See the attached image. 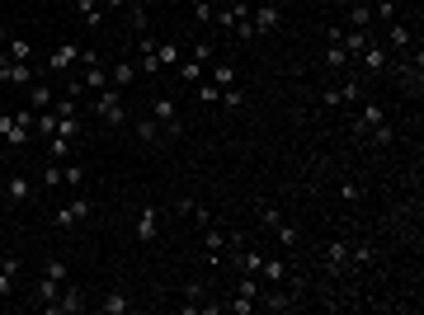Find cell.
<instances>
[{
	"instance_id": "obj_1",
	"label": "cell",
	"mask_w": 424,
	"mask_h": 315,
	"mask_svg": "<svg viewBox=\"0 0 424 315\" xmlns=\"http://www.w3.org/2000/svg\"><path fill=\"white\" fill-rule=\"evenodd\" d=\"M354 132L358 136H368V141H377V146H392V123H387V113L377 104H358V113H354Z\"/></svg>"
},
{
	"instance_id": "obj_2",
	"label": "cell",
	"mask_w": 424,
	"mask_h": 315,
	"mask_svg": "<svg viewBox=\"0 0 424 315\" xmlns=\"http://www.w3.org/2000/svg\"><path fill=\"white\" fill-rule=\"evenodd\" d=\"M33 108L28 113H0V141L10 146V151H19V146H28L33 141Z\"/></svg>"
},
{
	"instance_id": "obj_3",
	"label": "cell",
	"mask_w": 424,
	"mask_h": 315,
	"mask_svg": "<svg viewBox=\"0 0 424 315\" xmlns=\"http://www.w3.org/2000/svg\"><path fill=\"white\" fill-rule=\"evenodd\" d=\"M90 104H95V113H99V123H104V128H128V108H123V90H113V85H104L99 94H90Z\"/></svg>"
},
{
	"instance_id": "obj_4",
	"label": "cell",
	"mask_w": 424,
	"mask_h": 315,
	"mask_svg": "<svg viewBox=\"0 0 424 315\" xmlns=\"http://www.w3.org/2000/svg\"><path fill=\"white\" fill-rule=\"evenodd\" d=\"M43 311H48V315H80V311H90V301H85V287L66 283V287H61V296H57V301H48Z\"/></svg>"
},
{
	"instance_id": "obj_5",
	"label": "cell",
	"mask_w": 424,
	"mask_h": 315,
	"mask_svg": "<svg viewBox=\"0 0 424 315\" xmlns=\"http://www.w3.org/2000/svg\"><path fill=\"white\" fill-rule=\"evenodd\" d=\"M392 71H396V80H401V94H405V99H420V90H424V80H420L424 61H420V52H415V61H392Z\"/></svg>"
},
{
	"instance_id": "obj_6",
	"label": "cell",
	"mask_w": 424,
	"mask_h": 315,
	"mask_svg": "<svg viewBox=\"0 0 424 315\" xmlns=\"http://www.w3.org/2000/svg\"><path fill=\"white\" fill-rule=\"evenodd\" d=\"M292 306H297V292H288V287H278V283H273V287H260V301H255V311H269V315H288Z\"/></svg>"
},
{
	"instance_id": "obj_7",
	"label": "cell",
	"mask_w": 424,
	"mask_h": 315,
	"mask_svg": "<svg viewBox=\"0 0 424 315\" xmlns=\"http://www.w3.org/2000/svg\"><path fill=\"white\" fill-rule=\"evenodd\" d=\"M250 28H255V33H278V28H283V5H273V0H264V5H260V10H250Z\"/></svg>"
},
{
	"instance_id": "obj_8",
	"label": "cell",
	"mask_w": 424,
	"mask_h": 315,
	"mask_svg": "<svg viewBox=\"0 0 424 315\" xmlns=\"http://www.w3.org/2000/svg\"><path fill=\"white\" fill-rule=\"evenodd\" d=\"M354 66H363V71H377V76H382V71H392V52H387V43H377V38H372L368 48L354 57Z\"/></svg>"
},
{
	"instance_id": "obj_9",
	"label": "cell",
	"mask_w": 424,
	"mask_h": 315,
	"mask_svg": "<svg viewBox=\"0 0 424 315\" xmlns=\"http://www.w3.org/2000/svg\"><path fill=\"white\" fill-rule=\"evenodd\" d=\"M151 118L165 128V136H180V132H184V123H180V108H175V99H170V94H160L156 104H151Z\"/></svg>"
},
{
	"instance_id": "obj_10",
	"label": "cell",
	"mask_w": 424,
	"mask_h": 315,
	"mask_svg": "<svg viewBox=\"0 0 424 315\" xmlns=\"http://www.w3.org/2000/svg\"><path fill=\"white\" fill-rule=\"evenodd\" d=\"M76 61H80L76 43H57L52 52H48V76H66V71H76Z\"/></svg>"
},
{
	"instance_id": "obj_11",
	"label": "cell",
	"mask_w": 424,
	"mask_h": 315,
	"mask_svg": "<svg viewBox=\"0 0 424 315\" xmlns=\"http://www.w3.org/2000/svg\"><path fill=\"white\" fill-rule=\"evenodd\" d=\"M0 188H5V203H15V207H24V203H33V198H38V188H33V179H28V174H10Z\"/></svg>"
},
{
	"instance_id": "obj_12",
	"label": "cell",
	"mask_w": 424,
	"mask_h": 315,
	"mask_svg": "<svg viewBox=\"0 0 424 315\" xmlns=\"http://www.w3.org/2000/svg\"><path fill=\"white\" fill-rule=\"evenodd\" d=\"M19 273H24V259H19V254H5V259H0V301H10V296H15Z\"/></svg>"
},
{
	"instance_id": "obj_13",
	"label": "cell",
	"mask_w": 424,
	"mask_h": 315,
	"mask_svg": "<svg viewBox=\"0 0 424 315\" xmlns=\"http://www.w3.org/2000/svg\"><path fill=\"white\" fill-rule=\"evenodd\" d=\"M90 212H95V203H90V198H76V203L57 207L52 216H57V226H66V231H71V226H80V221H90Z\"/></svg>"
},
{
	"instance_id": "obj_14",
	"label": "cell",
	"mask_w": 424,
	"mask_h": 315,
	"mask_svg": "<svg viewBox=\"0 0 424 315\" xmlns=\"http://www.w3.org/2000/svg\"><path fill=\"white\" fill-rule=\"evenodd\" d=\"M33 76H38V71H33V61H5V66H0V80H5V85H15V90H28Z\"/></svg>"
},
{
	"instance_id": "obj_15",
	"label": "cell",
	"mask_w": 424,
	"mask_h": 315,
	"mask_svg": "<svg viewBox=\"0 0 424 315\" xmlns=\"http://www.w3.org/2000/svg\"><path fill=\"white\" fill-rule=\"evenodd\" d=\"M227 245H231V236L222 231V226H203V250H208V263H222V254H227Z\"/></svg>"
},
{
	"instance_id": "obj_16",
	"label": "cell",
	"mask_w": 424,
	"mask_h": 315,
	"mask_svg": "<svg viewBox=\"0 0 424 315\" xmlns=\"http://www.w3.org/2000/svg\"><path fill=\"white\" fill-rule=\"evenodd\" d=\"M335 99H340V108L363 99V76H358V66H354V71H345V80L335 85Z\"/></svg>"
},
{
	"instance_id": "obj_17",
	"label": "cell",
	"mask_w": 424,
	"mask_h": 315,
	"mask_svg": "<svg viewBox=\"0 0 424 315\" xmlns=\"http://www.w3.org/2000/svg\"><path fill=\"white\" fill-rule=\"evenodd\" d=\"M349 268H354V263H349V240H330V245H325V273L340 278Z\"/></svg>"
},
{
	"instance_id": "obj_18",
	"label": "cell",
	"mask_w": 424,
	"mask_h": 315,
	"mask_svg": "<svg viewBox=\"0 0 424 315\" xmlns=\"http://www.w3.org/2000/svg\"><path fill=\"white\" fill-rule=\"evenodd\" d=\"M137 76H165L156 61V43L151 38H137Z\"/></svg>"
},
{
	"instance_id": "obj_19",
	"label": "cell",
	"mask_w": 424,
	"mask_h": 315,
	"mask_svg": "<svg viewBox=\"0 0 424 315\" xmlns=\"http://www.w3.org/2000/svg\"><path fill=\"white\" fill-rule=\"evenodd\" d=\"M382 43H387V52H405V48L415 43V33H410V24L392 19V24H387V38H382Z\"/></svg>"
},
{
	"instance_id": "obj_20",
	"label": "cell",
	"mask_w": 424,
	"mask_h": 315,
	"mask_svg": "<svg viewBox=\"0 0 424 315\" xmlns=\"http://www.w3.org/2000/svg\"><path fill=\"white\" fill-rule=\"evenodd\" d=\"M156 236H160V212L156 207H142V212H137V240L151 245Z\"/></svg>"
},
{
	"instance_id": "obj_21",
	"label": "cell",
	"mask_w": 424,
	"mask_h": 315,
	"mask_svg": "<svg viewBox=\"0 0 424 315\" xmlns=\"http://www.w3.org/2000/svg\"><path fill=\"white\" fill-rule=\"evenodd\" d=\"M325 66H330V71H340V76H345V71H354V57L345 52V43H340L335 33H330V48H325Z\"/></svg>"
},
{
	"instance_id": "obj_22",
	"label": "cell",
	"mask_w": 424,
	"mask_h": 315,
	"mask_svg": "<svg viewBox=\"0 0 424 315\" xmlns=\"http://www.w3.org/2000/svg\"><path fill=\"white\" fill-rule=\"evenodd\" d=\"M76 14L85 19L90 33H99V28H104V5H99V0H76Z\"/></svg>"
},
{
	"instance_id": "obj_23",
	"label": "cell",
	"mask_w": 424,
	"mask_h": 315,
	"mask_svg": "<svg viewBox=\"0 0 424 315\" xmlns=\"http://www.w3.org/2000/svg\"><path fill=\"white\" fill-rule=\"evenodd\" d=\"M76 80L85 85V99H90V94H99V90L108 85V71H104V66H80Z\"/></svg>"
},
{
	"instance_id": "obj_24",
	"label": "cell",
	"mask_w": 424,
	"mask_h": 315,
	"mask_svg": "<svg viewBox=\"0 0 424 315\" xmlns=\"http://www.w3.org/2000/svg\"><path fill=\"white\" fill-rule=\"evenodd\" d=\"M61 287H66V278H57V273H43V278H38V287H33V296L48 306V301H57V296H61Z\"/></svg>"
},
{
	"instance_id": "obj_25",
	"label": "cell",
	"mask_w": 424,
	"mask_h": 315,
	"mask_svg": "<svg viewBox=\"0 0 424 315\" xmlns=\"http://www.w3.org/2000/svg\"><path fill=\"white\" fill-rule=\"evenodd\" d=\"M52 99H57V90H52V85H43V80H33V85H28V108H33V113L52 108Z\"/></svg>"
},
{
	"instance_id": "obj_26",
	"label": "cell",
	"mask_w": 424,
	"mask_h": 315,
	"mask_svg": "<svg viewBox=\"0 0 424 315\" xmlns=\"http://www.w3.org/2000/svg\"><path fill=\"white\" fill-rule=\"evenodd\" d=\"M156 61H160V71H175V66L184 61V52H180V43H175V38H165V43H156Z\"/></svg>"
},
{
	"instance_id": "obj_27",
	"label": "cell",
	"mask_w": 424,
	"mask_h": 315,
	"mask_svg": "<svg viewBox=\"0 0 424 315\" xmlns=\"http://www.w3.org/2000/svg\"><path fill=\"white\" fill-rule=\"evenodd\" d=\"M95 311H99V315H128V311H133V301H128V292H108L104 301H95Z\"/></svg>"
},
{
	"instance_id": "obj_28",
	"label": "cell",
	"mask_w": 424,
	"mask_h": 315,
	"mask_svg": "<svg viewBox=\"0 0 424 315\" xmlns=\"http://www.w3.org/2000/svg\"><path fill=\"white\" fill-rule=\"evenodd\" d=\"M208 80L217 85V90H231L240 76H236V66H231V61H212V66H208Z\"/></svg>"
},
{
	"instance_id": "obj_29",
	"label": "cell",
	"mask_w": 424,
	"mask_h": 315,
	"mask_svg": "<svg viewBox=\"0 0 424 315\" xmlns=\"http://www.w3.org/2000/svg\"><path fill=\"white\" fill-rule=\"evenodd\" d=\"M137 80V61H113V71H108V85L113 90H128Z\"/></svg>"
},
{
	"instance_id": "obj_30",
	"label": "cell",
	"mask_w": 424,
	"mask_h": 315,
	"mask_svg": "<svg viewBox=\"0 0 424 315\" xmlns=\"http://www.w3.org/2000/svg\"><path fill=\"white\" fill-rule=\"evenodd\" d=\"M175 76L184 80V85H198V80L208 76V66H198V61H193V57H189V61H180V66H175Z\"/></svg>"
},
{
	"instance_id": "obj_31",
	"label": "cell",
	"mask_w": 424,
	"mask_h": 315,
	"mask_svg": "<svg viewBox=\"0 0 424 315\" xmlns=\"http://www.w3.org/2000/svg\"><path fill=\"white\" fill-rule=\"evenodd\" d=\"M349 28H372V0H358L349 10Z\"/></svg>"
},
{
	"instance_id": "obj_32",
	"label": "cell",
	"mask_w": 424,
	"mask_h": 315,
	"mask_svg": "<svg viewBox=\"0 0 424 315\" xmlns=\"http://www.w3.org/2000/svg\"><path fill=\"white\" fill-rule=\"evenodd\" d=\"M133 128H137V136H142V141H151V146H156L160 136H165V128H160L156 118H137Z\"/></svg>"
},
{
	"instance_id": "obj_33",
	"label": "cell",
	"mask_w": 424,
	"mask_h": 315,
	"mask_svg": "<svg viewBox=\"0 0 424 315\" xmlns=\"http://www.w3.org/2000/svg\"><path fill=\"white\" fill-rule=\"evenodd\" d=\"M61 184H71V188L85 184V165L80 160H61Z\"/></svg>"
},
{
	"instance_id": "obj_34",
	"label": "cell",
	"mask_w": 424,
	"mask_h": 315,
	"mask_svg": "<svg viewBox=\"0 0 424 315\" xmlns=\"http://www.w3.org/2000/svg\"><path fill=\"white\" fill-rule=\"evenodd\" d=\"M5 52H10V61H33V48H28V38H5Z\"/></svg>"
},
{
	"instance_id": "obj_35",
	"label": "cell",
	"mask_w": 424,
	"mask_h": 315,
	"mask_svg": "<svg viewBox=\"0 0 424 315\" xmlns=\"http://www.w3.org/2000/svg\"><path fill=\"white\" fill-rule=\"evenodd\" d=\"M203 296H208L203 283H184V311H198V306H203Z\"/></svg>"
},
{
	"instance_id": "obj_36",
	"label": "cell",
	"mask_w": 424,
	"mask_h": 315,
	"mask_svg": "<svg viewBox=\"0 0 424 315\" xmlns=\"http://www.w3.org/2000/svg\"><path fill=\"white\" fill-rule=\"evenodd\" d=\"M66 156H71V141H66V136H48V160H57V165H61Z\"/></svg>"
},
{
	"instance_id": "obj_37",
	"label": "cell",
	"mask_w": 424,
	"mask_h": 315,
	"mask_svg": "<svg viewBox=\"0 0 424 315\" xmlns=\"http://www.w3.org/2000/svg\"><path fill=\"white\" fill-rule=\"evenodd\" d=\"M52 136H66V141H76V136H80V118H76V113H71V118H57V132H52Z\"/></svg>"
},
{
	"instance_id": "obj_38",
	"label": "cell",
	"mask_w": 424,
	"mask_h": 315,
	"mask_svg": "<svg viewBox=\"0 0 424 315\" xmlns=\"http://www.w3.org/2000/svg\"><path fill=\"white\" fill-rule=\"evenodd\" d=\"M193 90H198V99H203V104H222V90H217V85H212L208 76L198 80V85H193Z\"/></svg>"
},
{
	"instance_id": "obj_39",
	"label": "cell",
	"mask_w": 424,
	"mask_h": 315,
	"mask_svg": "<svg viewBox=\"0 0 424 315\" xmlns=\"http://www.w3.org/2000/svg\"><path fill=\"white\" fill-rule=\"evenodd\" d=\"M128 19H133V28H137V33H146V19H151V14H146V5L128 0Z\"/></svg>"
},
{
	"instance_id": "obj_40",
	"label": "cell",
	"mask_w": 424,
	"mask_h": 315,
	"mask_svg": "<svg viewBox=\"0 0 424 315\" xmlns=\"http://www.w3.org/2000/svg\"><path fill=\"white\" fill-rule=\"evenodd\" d=\"M193 61H198V66H212V61H217V48H212L208 38H203V43H193Z\"/></svg>"
},
{
	"instance_id": "obj_41",
	"label": "cell",
	"mask_w": 424,
	"mask_h": 315,
	"mask_svg": "<svg viewBox=\"0 0 424 315\" xmlns=\"http://www.w3.org/2000/svg\"><path fill=\"white\" fill-rule=\"evenodd\" d=\"M76 104H80V99H71V94H57V99H52V113H57V118H71V113H76Z\"/></svg>"
},
{
	"instance_id": "obj_42",
	"label": "cell",
	"mask_w": 424,
	"mask_h": 315,
	"mask_svg": "<svg viewBox=\"0 0 424 315\" xmlns=\"http://www.w3.org/2000/svg\"><path fill=\"white\" fill-rule=\"evenodd\" d=\"M273 236L283 240V250H297V226H288V221H278V226H273Z\"/></svg>"
},
{
	"instance_id": "obj_43",
	"label": "cell",
	"mask_w": 424,
	"mask_h": 315,
	"mask_svg": "<svg viewBox=\"0 0 424 315\" xmlns=\"http://www.w3.org/2000/svg\"><path fill=\"white\" fill-rule=\"evenodd\" d=\"M260 221H264L269 231H273V226H278V221H283V212L273 207V203H260Z\"/></svg>"
},
{
	"instance_id": "obj_44",
	"label": "cell",
	"mask_w": 424,
	"mask_h": 315,
	"mask_svg": "<svg viewBox=\"0 0 424 315\" xmlns=\"http://www.w3.org/2000/svg\"><path fill=\"white\" fill-rule=\"evenodd\" d=\"M372 14H377L382 24H392V19H396V5H392V0H377V5H372Z\"/></svg>"
},
{
	"instance_id": "obj_45",
	"label": "cell",
	"mask_w": 424,
	"mask_h": 315,
	"mask_svg": "<svg viewBox=\"0 0 424 315\" xmlns=\"http://www.w3.org/2000/svg\"><path fill=\"white\" fill-rule=\"evenodd\" d=\"M222 104H227V108H240V104H245V90H240V85L222 90Z\"/></svg>"
},
{
	"instance_id": "obj_46",
	"label": "cell",
	"mask_w": 424,
	"mask_h": 315,
	"mask_svg": "<svg viewBox=\"0 0 424 315\" xmlns=\"http://www.w3.org/2000/svg\"><path fill=\"white\" fill-rule=\"evenodd\" d=\"M57 184H61V165H57V160H52V165L43 170V188H57Z\"/></svg>"
},
{
	"instance_id": "obj_47",
	"label": "cell",
	"mask_w": 424,
	"mask_h": 315,
	"mask_svg": "<svg viewBox=\"0 0 424 315\" xmlns=\"http://www.w3.org/2000/svg\"><path fill=\"white\" fill-rule=\"evenodd\" d=\"M340 198H345V203H358V198H363V188H358V184H340Z\"/></svg>"
},
{
	"instance_id": "obj_48",
	"label": "cell",
	"mask_w": 424,
	"mask_h": 315,
	"mask_svg": "<svg viewBox=\"0 0 424 315\" xmlns=\"http://www.w3.org/2000/svg\"><path fill=\"white\" fill-rule=\"evenodd\" d=\"M5 61H10V52H5V43H0V66H5Z\"/></svg>"
},
{
	"instance_id": "obj_49",
	"label": "cell",
	"mask_w": 424,
	"mask_h": 315,
	"mask_svg": "<svg viewBox=\"0 0 424 315\" xmlns=\"http://www.w3.org/2000/svg\"><path fill=\"white\" fill-rule=\"evenodd\" d=\"M137 5H146V10H151V5H156V0H137Z\"/></svg>"
},
{
	"instance_id": "obj_50",
	"label": "cell",
	"mask_w": 424,
	"mask_h": 315,
	"mask_svg": "<svg viewBox=\"0 0 424 315\" xmlns=\"http://www.w3.org/2000/svg\"><path fill=\"white\" fill-rule=\"evenodd\" d=\"M5 38H10V33H5V28H0V43H5Z\"/></svg>"
}]
</instances>
